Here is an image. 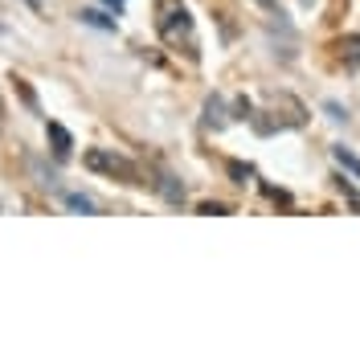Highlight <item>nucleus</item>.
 I'll use <instances>...</instances> for the list:
<instances>
[{
  "instance_id": "1",
  "label": "nucleus",
  "mask_w": 360,
  "mask_h": 360,
  "mask_svg": "<svg viewBox=\"0 0 360 360\" xmlns=\"http://www.w3.org/2000/svg\"><path fill=\"white\" fill-rule=\"evenodd\" d=\"M156 29L168 49H176L184 58H197L201 41H197V25L184 0H156Z\"/></svg>"
},
{
  "instance_id": "2",
  "label": "nucleus",
  "mask_w": 360,
  "mask_h": 360,
  "mask_svg": "<svg viewBox=\"0 0 360 360\" xmlns=\"http://www.w3.org/2000/svg\"><path fill=\"white\" fill-rule=\"evenodd\" d=\"M266 115L270 119H254V127L262 135L291 131V127H303V123H307V107H303L295 94H266Z\"/></svg>"
},
{
  "instance_id": "3",
  "label": "nucleus",
  "mask_w": 360,
  "mask_h": 360,
  "mask_svg": "<svg viewBox=\"0 0 360 360\" xmlns=\"http://www.w3.org/2000/svg\"><path fill=\"white\" fill-rule=\"evenodd\" d=\"M82 160H86L90 172H103V176H119L123 184H143V180H139V168H135L131 160L115 156V152H107V148H90V152H86Z\"/></svg>"
},
{
  "instance_id": "4",
  "label": "nucleus",
  "mask_w": 360,
  "mask_h": 360,
  "mask_svg": "<svg viewBox=\"0 0 360 360\" xmlns=\"http://www.w3.org/2000/svg\"><path fill=\"white\" fill-rule=\"evenodd\" d=\"M45 135H49V143H53V156L66 160L70 152H74V135H70L62 123H45Z\"/></svg>"
},
{
  "instance_id": "5",
  "label": "nucleus",
  "mask_w": 360,
  "mask_h": 360,
  "mask_svg": "<svg viewBox=\"0 0 360 360\" xmlns=\"http://www.w3.org/2000/svg\"><path fill=\"white\" fill-rule=\"evenodd\" d=\"M152 184L160 188V197H164L168 205H184V184H180L172 172H160V180H152Z\"/></svg>"
},
{
  "instance_id": "6",
  "label": "nucleus",
  "mask_w": 360,
  "mask_h": 360,
  "mask_svg": "<svg viewBox=\"0 0 360 360\" xmlns=\"http://www.w3.org/2000/svg\"><path fill=\"white\" fill-rule=\"evenodd\" d=\"M225 123H229V115H225V103H221V94H213V98H205V127H213V131H221Z\"/></svg>"
},
{
  "instance_id": "7",
  "label": "nucleus",
  "mask_w": 360,
  "mask_h": 360,
  "mask_svg": "<svg viewBox=\"0 0 360 360\" xmlns=\"http://www.w3.org/2000/svg\"><path fill=\"white\" fill-rule=\"evenodd\" d=\"M62 201H66L74 213H98V205L90 201V197H82V193H62Z\"/></svg>"
},
{
  "instance_id": "8",
  "label": "nucleus",
  "mask_w": 360,
  "mask_h": 360,
  "mask_svg": "<svg viewBox=\"0 0 360 360\" xmlns=\"http://www.w3.org/2000/svg\"><path fill=\"white\" fill-rule=\"evenodd\" d=\"M332 156H336V164H340V168H344V172H352V176L360 180V160L352 156L348 148H332Z\"/></svg>"
},
{
  "instance_id": "9",
  "label": "nucleus",
  "mask_w": 360,
  "mask_h": 360,
  "mask_svg": "<svg viewBox=\"0 0 360 360\" xmlns=\"http://www.w3.org/2000/svg\"><path fill=\"white\" fill-rule=\"evenodd\" d=\"M13 86H17V94L25 98V107H29V111H33V115H41V107H37V94L29 90V82H25V78H13Z\"/></svg>"
},
{
  "instance_id": "10",
  "label": "nucleus",
  "mask_w": 360,
  "mask_h": 360,
  "mask_svg": "<svg viewBox=\"0 0 360 360\" xmlns=\"http://www.w3.org/2000/svg\"><path fill=\"white\" fill-rule=\"evenodd\" d=\"M82 21L94 25V29H115L111 17H103V13H94V8H82Z\"/></svg>"
},
{
  "instance_id": "11",
  "label": "nucleus",
  "mask_w": 360,
  "mask_h": 360,
  "mask_svg": "<svg viewBox=\"0 0 360 360\" xmlns=\"http://www.w3.org/2000/svg\"><path fill=\"white\" fill-rule=\"evenodd\" d=\"M229 176L238 180V184H246V180L254 176V168H250V164H242V160H229Z\"/></svg>"
},
{
  "instance_id": "12",
  "label": "nucleus",
  "mask_w": 360,
  "mask_h": 360,
  "mask_svg": "<svg viewBox=\"0 0 360 360\" xmlns=\"http://www.w3.org/2000/svg\"><path fill=\"white\" fill-rule=\"evenodd\" d=\"M250 115H254V103L250 98H238L233 103V119H250Z\"/></svg>"
},
{
  "instance_id": "13",
  "label": "nucleus",
  "mask_w": 360,
  "mask_h": 360,
  "mask_svg": "<svg viewBox=\"0 0 360 360\" xmlns=\"http://www.w3.org/2000/svg\"><path fill=\"white\" fill-rule=\"evenodd\" d=\"M340 45H348V66H356L360 62V37H348V41H340Z\"/></svg>"
},
{
  "instance_id": "14",
  "label": "nucleus",
  "mask_w": 360,
  "mask_h": 360,
  "mask_svg": "<svg viewBox=\"0 0 360 360\" xmlns=\"http://www.w3.org/2000/svg\"><path fill=\"white\" fill-rule=\"evenodd\" d=\"M323 111H328V119H336V123H348V111H344V107H340V103H328V107H323Z\"/></svg>"
},
{
  "instance_id": "15",
  "label": "nucleus",
  "mask_w": 360,
  "mask_h": 360,
  "mask_svg": "<svg viewBox=\"0 0 360 360\" xmlns=\"http://www.w3.org/2000/svg\"><path fill=\"white\" fill-rule=\"evenodd\" d=\"M201 213H209V217H225V205H201Z\"/></svg>"
},
{
  "instance_id": "16",
  "label": "nucleus",
  "mask_w": 360,
  "mask_h": 360,
  "mask_svg": "<svg viewBox=\"0 0 360 360\" xmlns=\"http://www.w3.org/2000/svg\"><path fill=\"white\" fill-rule=\"evenodd\" d=\"M25 4H29V8H33V13H41V0H25Z\"/></svg>"
},
{
  "instance_id": "17",
  "label": "nucleus",
  "mask_w": 360,
  "mask_h": 360,
  "mask_svg": "<svg viewBox=\"0 0 360 360\" xmlns=\"http://www.w3.org/2000/svg\"><path fill=\"white\" fill-rule=\"evenodd\" d=\"M107 4H111V8H123V0H107Z\"/></svg>"
}]
</instances>
